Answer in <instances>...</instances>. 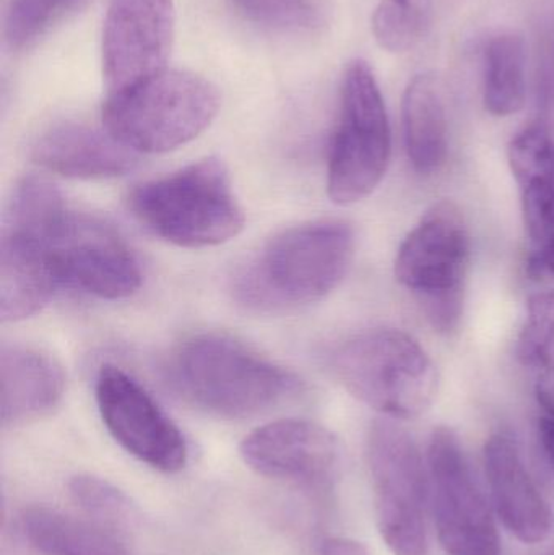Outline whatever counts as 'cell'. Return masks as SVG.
I'll use <instances>...</instances> for the list:
<instances>
[{
	"mask_svg": "<svg viewBox=\"0 0 554 555\" xmlns=\"http://www.w3.org/2000/svg\"><path fill=\"white\" fill-rule=\"evenodd\" d=\"M20 525L29 546L41 555H132L107 525L81 520L54 508H28Z\"/></svg>",
	"mask_w": 554,
	"mask_h": 555,
	"instance_id": "19",
	"label": "cell"
},
{
	"mask_svg": "<svg viewBox=\"0 0 554 555\" xmlns=\"http://www.w3.org/2000/svg\"><path fill=\"white\" fill-rule=\"evenodd\" d=\"M175 26L172 0H111L101 48L107 94L165 70Z\"/></svg>",
	"mask_w": 554,
	"mask_h": 555,
	"instance_id": "12",
	"label": "cell"
},
{
	"mask_svg": "<svg viewBox=\"0 0 554 555\" xmlns=\"http://www.w3.org/2000/svg\"><path fill=\"white\" fill-rule=\"evenodd\" d=\"M471 234L461 208L451 201L431 205L400 244L396 278L418 297L433 328L455 332L464 315Z\"/></svg>",
	"mask_w": 554,
	"mask_h": 555,
	"instance_id": "6",
	"label": "cell"
},
{
	"mask_svg": "<svg viewBox=\"0 0 554 555\" xmlns=\"http://www.w3.org/2000/svg\"><path fill=\"white\" fill-rule=\"evenodd\" d=\"M539 434L543 450H545L554 469V421L550 417H542L539 424Z\"/></svg>",
	"mask_w": 554,
	"mask_h": 555,
	"instance_id": "30",
	"label": "cell"
},
{
	"mask_svg": "<svg viewBox=\"0 0 554 555\" xmlns=\"http://www.w3.org/2000/svg\"><path fill=\"white\" fill-rule=\"evenodd\" d=\"M221 98L207 78L165 70L107 94L104 130L136 153H166L197 139L217 117Z\"/></svg>",
	"mask_w": 554,
	"mask_h": 555,
	"instance_id": "4",
	"label": "cell"
},
{
	"mask_svg": "<svg viewBox=\"0 0 554 555\" xmlns=\"http://www.w3.org/2000/svg\"><path fill=\"white\" fill-rule=\"evenodd\" d=\"M319 555H371L366 544L351 538H327L319 547Z\"/></svg>",
	"mask_w": 554,
	"mask_h": 555,
	"instance_id": "27",
	"label": "cell"
},
{
	"mask_svg": "<svg viewBox=\"0 0 554 555\" xmlns=\"http://www.w3.org/2000/svg\"><path fill=\"white\" fill-rule=\"evenodd\" d=\"M428 22L429 0H381L371 26L381 48L405 52L423 38Z\"/></svg>",
	"mask_w": 554,
	"mask_h": 555,
	"instance_id": "21",
	"label": "cell"
},
{
	"mask_svg": "<svg viewBox=\"0 0 554 555\" xmlns=\"http://www.w3.org/2000/svg\"><path fill=\"white\" fill-rule=\"evenodd\" d=\"M31 158L46 171L68 179H113L139 165L137 153L107 132L75 122L49 127L36 139Z\"/></svg>",
	"mask_w": 554,
	"mask_h": 555,
	"instance_id": "15",
	"label": "cell"
},
{
	"mask_svg": "<svg viewBox=\"0 0 554 555\" xmlns=\"http://www.w3.org/2000/svg\"><path fill=\"white\" fill-rule=\"evenodd\" d=\"M428 472L439 544L449 555H500L491 508L475 479L461 439L449 427L433 430Z\"/></svg>",
	"mask_w": 554,
	"mask_h": 555,
	"instance_id": "9",
	"label": "cell"
},
{
	"mask_svg": "<svg viewBox=\"0 0 554 555\" xmlns=\"http://www.w3.org/2000/svg\"><path fill=\"white\" fill-rule=\"evenodd\" d=\"M355 233L340 220H319L276 234L237 270L234 296L257 310H285L319 302L347 276Z\"/></svg>",
	"mask_w": 554,
	"mask_h": 555,
	"instance_id": "2",
	"label": "cell"
},
{
	"mask_svg": "<svg viewBox=\"0 0 554 555\" xmlns=\"http://www.w3.org/2000/svg\"><path fill=\"white\" fill-rule=\"evenodd\" d=\"M536 397L546 417L554 421V371L542 374L537 382Z\"/></svg>",
	"mask_w": 554,
	"mask_h": 555,
	"instance_id": "29",
	"label": "cell"
},
{
	"mask_svg": "<svg viewBox=\"0 0 554 555\" xmlns=\"http://www.w3.org/2000/svg\"><path fill=\"white\" fill-rule=\"evenodd\" d=\"M485 473L494 511L520 543H542L552 531V511L524 465L519 447L511 437L497 434L484 452Z\"/></svg>",
	"mask_w": 554,
	"mask_h": 555,
	"instance_id": "14",
	"label": "cell"
},
{
	"mask_svg": "<svg viewBox=\"0 0 554 555\" xmlns=\"http://www.w3.org/2000/svg\"><path fill=\"white\" fill-rule=\"evenodd\" d=\"M96 401L104 426L126 452L158 472L184 468L189 456L184 436L132 375L117 365H103Z\"/></svg>",
	"mask_w": 554,
	"mask_h": 555,
	"instance_id": "11",
	"label": "cell"
},
{
	"mask_svg": "<svg viewBox=\"0 0 554 555\" xmlns=\"http://www.w3.org/2000/svg\"><path fill=\"white\" fill-rule=\"evenodd\" d=\"M127 205L150 233L185 249L220 246L244 228L227 166L217 158L137 185Z\"/></svg>",
	"mask_w": 554,
	"mask_h": 555,
	"instance_id": "3",
	"label": "cell"
},
{
	"mask_svg": "<svg viewBox=\"0 0 554 555\" xmlns=\"http://www.w3.org/2000/svg\"><path fill=\"white\" fill-rule=\"evenodd\" d=\"M57 281L48 257V240L3 230L0 234V317L18 322L38 313L54 294Z\"/></svg>",
	"mask_w": 554,
	"mask_h": 555,
	"instance_id": "17",
	"label": "cell"
},
{
	"mask_svg": "<svg viewBox=\"0 0 554 555\" xmlns=\"http://www.w3.org/2000/svg\"><path fill=\"white\" fill-rule=\"evenodd\" d=\"M402 127L413 169L420 175L439 171L448 158V117L433 75H416L403 91Z\"/></svg>",
	"mask_w": 554,
	"mask_h": 555,
	"instance_id": "18",
	"label": "cell"
},
{
	"mask_svg": "<svg viewBox=\"0 0 554 555\" xmlns=\"http://www.w3.org/2000/svg\"><path fill=\"white\" fill-rule=\"evenodd\" d=\"M527 48L523 36L503 33L485 51L484 103L498 117L514 116L526 106Z\"/></svg>",
	"mask_w": 554,
	"mask_h": 555,
	"instance_id": "20",
	"label": "cell"
},
{
	"mask_svg": "<svg viewBox=\"0 0 554 555\" xmlns=\"http://www.w3.org/2000/svg\"><path fill=\"white\" fill-rule=\"evenodd\" d=\"M392 153L389 117L370 65L353 61L342 85L340 120L331 143L328 197L353 205L370 197L386 176Z\"/></svg>",
	"mask_w": 554,
	"mask_h": 555,
	"instance_id": "7",
	"label": "cell"
},
{
	"mask_svg": "<svg viewBox=\"0 0 554 555\" xmlns=\"http://www.w3.org/2000/svg\"><path fill=\"white\" fill-rule=\"evenodd\" d=\"M169 387L198 410L250 417L302 393L301 378L230 336L205 333L185 339L165 367Z\"/></svg>",
	"mask_w": 554,
	"mask_h": 555,
	"instance_id": "1",
	"label": "cell"
},
{
	"mask_svg": "<svg viewBox=\"0 0 554 555\" xmlns=\"http://www.w3.org/2000/svg\"><path fill=\"white\" fill-rule=\"evenodd\" d=\"M517 358L542 374L554 371V293L529 297L526 322L517 339Z\"/></svg>",
	"mask_w": 554,
	"mask_h": 555,
	"instance_id": "22",
	"label": "cell"
},
{
	"mask_svg": "<svg viewBox=\"0 0 554 555\" xmlns=\"http://www.w3.org/2000/svg\"><path fill=\"white\" fill-rule=\"evenodd\" d=\"M240 452L259 475L309 488L334 485L342 465V447L334 433L306 420L266 424L243 440Z\"/></svg>",
	"mask_w": 554,
	"mask_h": 555,
	"instance_id": "13",
	"label": "cell"
},
{
	"mask_svg": "<svg viewBox=\"0 0 554 555\" xmlns=\"http://www.w3.org/2000/svg\"><path fill=\"white\" fill-rule=\"evenodd\" d=\"M377 530L394 555H428L429 479L413 437L396 420H377L368 436Z\"/></svg>",
	"mask_w": 554,
	"mask_h": 555,
	"instance_id": "8",
	"label": "cell"
},
{
	"mask_svg": "<svg viewBox=\"0 0 554 555\" xmlns=\"http://www.w3.org/2000/svg\"><path fill=\"white\" fill-rule=\"evenodd\" d=\"M48 257L57 286L100 299L132 296L142 270L123 237L103 221L68 210L48 240Z\"/></svg>",
	"mask_w": 554,
	"mask_h": 555,
	"instance_id": "10",
	"label": "cell"
},
{
	"mask_svg": "<svg viewBox=\"0 0 554 555\" xmlns=\"http://www.w3.org/2000/svg\"><path fill=\"white\" fill-rule=\"evenodd\" d=\"M68 491L75 504L101 524H126L133 517L130 499L123 491L90 475H80L68 482Z\"/></svg>",
	"mask_w": 554,
	"mask_h": 555,
	"instance_id": "25",
	"label": "cell"
},
{
	"mask_svg": "<svg viewBox=\"0 0 554 555\" xmlns=\"http://www.w3.org/2000/svg\"><path fill=\"white\" fill-rule=\"evenodd\" d=\"M64 390V371L54 358L28 346H2L0 417L3 426H23L46 416L61 403Z\"/></svg>",
	"mask_w": 554,
	"mask_h": 555,
	"instance_id": "16",
	"label": "cell"
},
{
	"mask_svg": "<svg viewBox=\"0 0 554 555\" xmlns=\"http://www.w3.org/2000/svg\"><path fill=\"white\" fill-rule=\"evenodd\" d=\"M511 171L519 185L554 175V140L545 127L530 126L511 140L507 149Z\"/></svg>",
	"mask_w": 554,
	"mask_h": 555,
	"instance_id": "26",
	"label": "cell"
},
{
	"mask_svg": "<svg viewBox=\"0 0 554 555\" xmlns=\"http://www.w3.org/2000/svg\"><path fill=\"white\" fill-rule=\"evenodd\" d=\"M230 5L241 18L273 31H311L322 23L314 0H230Z\"/></svg>",
	"mask_w": 554,
	"mask_h": 555,
	"instance_id": "23",
	"label": "cell"
},
{
	"mask_svg": "<svg viewBox=\"0 0 554 555\" xmlns=\"http://www.w3.org/2000/svg\"><path fill=\"white\" fill-rule=\"evenodd\" d=\"M332 371L361 403L390 420H415L435 403L438 369L422 345L402 330L361 333L335 349Z\"/></svg>",
	"mask_w": 554,
	"mask_h": 555,
	"instance_id": "5",
	"label": "cell"
},
{
	"mask_svg": "<svg viewBox=\"0 0 554 555\" xmlns=\"http://www.w3.org/2000/svg\"><path fill=\"white\" fill-rule=\"evenodd\" d=\"M75 0H12L5 18V42L12 51L28 48Z\"/></svg>",
	"mask_w": 554,
	"mask_h": 555,
	"instance_id": "24",
	"label": "cell"
},
{
	"mask_svg": "<svg viewBox=\"0 0 554 555\" xmlns=\"http://www.w3.org/2000/svg\"><path fill=\"white\" fill-rule=\"evenodd\" d=\"M529 273L532 276H554V234L552 240L533 250L529 259Z\"/></svg>",
	"mask_w": 554,
	"mask_h": 555,
	"instance_id": "28",
	"label": "cell"
}]
</instances>
